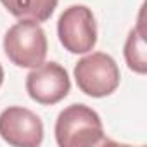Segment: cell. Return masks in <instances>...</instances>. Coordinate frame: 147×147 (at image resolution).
<instances>
[{
    "label": "cell",
    "instance_id": "2",
    "mask_svg": "<svg viewBox=\"0 0 147 147\" xmlns=\"http://www.w3.org/2000/svg\"><path fill=\"white\" fill-rule=\"evenodd\" d=\"M4 50L9 61L19 67H36L47 57V36L35 21L21 19L4 36Z\"/></svg>",
    "mask_w": 147,
    "mask_h": 147
},
{
    "label": "cell",
    "instance_id": "5",
    "mask_svg": "<svg viewBox=\"0 0 147 147\" xmlns=\"http://www.w3.org/2000/svg\"><path fill=\"white\" fill-rule=\"evenodd\" d=\"M71 88L67 71L57 62H42L36 67H31L26 76L28 95L43 106H52L61 102Z\"/></svg>",
    "mask_w": 147,
    "mask_h": 147
},
{
    "label": "cell",
    "instance_id": "7",
    "mask_svg": "<svg viewBox=\"0 0 147 147\" xmlns=\"http://www.w3.org/2000/svg\"><path fill=\"white\" fill-rule=\"evenodd\" d=\"M4 7L18 19L45 23L54 14L59 0H0Z\"/></svg>",
    "mask_w": 147,
    "mask_h": 147
},
{
    "label": "cell",
    "instance_id": "4",
    "mask_svg": "<svg viewBox=\"0 0 147 147\" xmlns=\"http://www.w3.org/2000/svg\"><path fill=\"white\" fill-rule=\"evenodd\" d=\"M57 35L67 52H90L97 43V24L94 12L87 5L67 7L57 21Z\"/></svg>",
    "mask_w": 147,
    "mask_h": 147
},
{
    "label": "cell",
    "instance_id": "1",
    "mask_svg": "<svg viewBox=\"0 0 147 147\" xmlns=\"http://www.w3.org/2000/svg\"><path fill=\"white\" fill-rule=\"evenodd\" d=\"M59 147H90L104 140L100 116L85 104H73L61 111L55 121Z\"/></svg>",
    "mask_w": 147,
    "mask_h": 147
},
{
    "label": "cell",
    "instance_id": "8",
    "mask_svg": "<svg viewBox=\"0 0 147 147\" xmlns=\"http://www.w3.org/2000/svg\"><path fill=\"white\" fill-rule=\"evenodd\" d=\"M125 59L131 71L138 73V75L147 73V50H145V40L142 33V23L137 28H133L126 36Z\"/></svg>",
    "mask_w": 147,
    "mask_h": 147
},
{
    "label": "cell",
    "instance_id": "3",
    "mask_svg": "<svg viewBox=\"0 0 147 147\" xmlns=\"http://www.w3.org/2000/svg\"><path fill=\"white\" fill-rule=\"evenodd\" d=\"M119 67L116 61L104 54L94 52L80 59L75 66V80L78 88L90 97H107L119 85Z\"/></svg>",
    "mask_w": 147,
    "mask_h": 147
},
{
    "label": "cell",
    "instance_id": "9",
    "mask_svg": "<svg viewBox=\"0 0 147 147\" xmlns=\"http://www.w3.org/2000/svg\"><path fill=\"white\" fill-rule=\"evenodd\" d=\"M4 82V69H2V64H0V85Z\"/></svg>",
    "mask_w": 147,
    "mask_h": 147
},
{
    "label": "cell",
    "instance_id": "6",
    "mask_svg": "<svg viewBox=\"0 0 147 147\" xmlns=\"http://www.w3.org/2000/svg\"><path fill=\"white\" fill-rule=\"evenodd\" d=\"M0 137L14 147H36L43 140V123L33 111L12 106L0 114Z\"/></svg>",
    "mask_w": 147,
    "mask_h": 147
}]
</instances>
